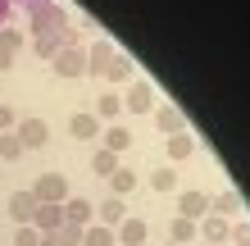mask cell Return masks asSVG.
Segmentation results:
<instances>
[{
    "label": "cell",
    "instance_id": "obj_25",
    "mask_svg": "<svg viewBox=\"0 0 250 246\" xmlns=\"http://www.w3.org/2000/svg\"><path fill=\"white\" fill-rule=\"evenodd\" d=\"M82 246H119V242H114V228L91 224V228H82Z\"/></svg>",
    "mask_w": 250,
    "mask_h": 246
},
{
    "label": "cell",
    "instance_id": "obj_19",
    "mask_svg": "<svg viewBox=\"0 0 250 246\" xmlns=\"http://www.w3.org/2000/svg\"><path fill=\"white\" fill-rule=\"evenodd\" d=\"M191 151H196V137H191V133H187V128H182V133H173V137L164 141V155H168V160H173V164H178V160H187V155H191Z\"/></svg>",
    "mask_w": 250,
    "mask_h": 246
},
{
    "label": "cell",
    "instance_id": "obj_30",
    "mask_svg": "<svg viewBox=\"0 0 250 246\" xmlns=\"http://www.w3.org/2000/svg\"><path fill=\"white\" fill-rule=\"evenodd\" d=\"M228 242H232V246H250V224H232Z\"/></svg>",
    "mask_w": 250,
    "mask_h": 246
},
{
    "label": "cell",
    "instance_id": "obj_28",
    "mask_svg": "<svg viewBox=\"0 0 250 246\" xmlns=\"http://www.w3.org/2000/svg\"><path fill=\"white\" fill-rule=\"evenodd\" d=\"M14 246H41V233L27 224V228H19V233H14Z\"/></svg>",
    "mask_w": 250,
    "mask_h": 246
},
{
    "label": "cell",
    "instance_id": "obj_27",
    "mask_svg": "<svg viewBox=\"0 0 250 246\" xmlns=\"http://www.w3.org/2000/svg\"><path fill=\"white\" fill-rule=\"evenodd\" d=\"M0 160H5V164L23 160V141L14 137V133H0Z\"/></svg>",
    "mask_w": 250,
    "mask_h": 246
},
{
    "label": "cell",
    "instance_id": "obj_14",
    "mask_svg": "<svg viewBox=\"0 0 250 246\" xmlns=\"http://www.w3.org/2000/svg\"><path fill=\"white\" fill-rule=\"evenodd\" d=\"M32 228H37V233H55V228H64V205H37Z\"/></svg>",
    "mask_w": 250,
    "mask_h": 246
},
{
    "label": "cell",
    "instance_id": "obj_33",
    "mask_svg": "<svg viewBox=\"0 0 250 246\" xmlns=\"http://www.w3.org/2000/svg\"><path fill=\"white\" fill-rule=\"evenodd\" d=\"M9 5H23V9H32V5H41V0H9Z\"/></svg>",
    "mask_w": 250,
    "mask_h": 246
},
{
    "label": "cell",
    "instance_id": "obj_12",
    "mask_svg": "<svg viewBox=\"0 0 250 246\" xmlns=\"http://www.w3.org/2000/svg\"><path fill=\"white\" fill-rule=\"evenodd\" d=\"M178 214L200 224L205 214H209V196H205V192H182V196H178Z\"/></svg>",
    "mask_w": 250,
    "mask_h": 246
},
{
    "label": "cell",
    "instance_id": "obj_13",
    "mask_svg": "<svg viewBox=\"0 0 250 246\" xmlns=\"http://www.w3.org/2000/svg\"><path fill=\"white\" fill-rule=\"evenodd\" d=\"M96 219L105 224V228H119V224L127 219V201H123V196H105V205L96 210Z\"/></svg>",
    "mask_w": 250,
    "mask_h": 246
},
{
    "label": "cell",
    "instance_id": "obj_17",
    "mask_svg": "<svg viewBox=\"0 0 250 246\" xmlns=\"http://www.w3.org/2000/svg\"><path fill=\"white\" fill-rule=\"evenodd\" d=\"M155 128H159L164 137L182 133V110H178V105H155Z\"/></svg>",
    "mask_w": 250,
    "mask_h": 246
},
{
    "label": "cell",
    "instance_id": "obj_2",
    "mask_svg": "<svg viewBox=\"0 0 250 246\" xmlns=\"http://www.w3.org/2000/svg\"><path fill=\"white\" fill-rule=\"evenodd\" d=\"M27 192L37 196V205H64V201H68V178H64V173H41Z\"/></svg>",
    "mask_w": 250,
    "mask_h": 246
},
{
    "label": "cell",
    "instance_id": "obj_24",
    "mask_svg": "<svg viewBox=\"0 0 250 246\" xmlns=\"http://www.w3.org/2000/svg\"><path fill=\"white\" fill-rule=\"evenodd\" d=\"M114 169H119V155L100 146V151L91 155V173H96V178H114Z\"/></svg>",
    "mask_w": 250,
    "mask_h": 246
},
{
    "label": "cell",
    "instance_id": "obj_11",
    "mask_svg": "<svg viewBox=\"0 0 250 246\" xmlns=\"http://www.w3.org/2000/svg\"><path fill=\"white\" fill-rule=\"evenodd\" d=\"M196 228H200V237L209 242V246H223V242H228V233H232V224L223 219V214H205Z\"/></svg>",
    "mask_w": 250,
    "mask_h": 246
},
{
    "label": "cell",
    "instance_id": "obj_15",
    "mask_svg": "<svg viewBox=\"0 0 250 246\" xmlns=\"http://www.w3.org/2000/svg\"><path fill=\"white\" fill-rule=\"evenodd\" d=\"M168 237H173V246H191L200 237V228H196V219H182V214H173L168 219Z\"/></svg>",
    "mask_w": 250,
    "mask_h": 246
},
{
    "label": "cell",
    "instance_id": "obj_6",
    "mask_svg": "<svg viewBox=\"0 0 250 246\" xmlns=\"http://www.w3.org/2000/svg\"><path fill=\"white\" fill-rule=\"evenodd\" d=\"M146 233H150V224H146L141 214H127V219L114 228V242L119 246H146Z\"/></svg>",
    "mask_w": 250,
    "mask_h": 246
},
{
    "label": "cell",
    "instance_id": "obj_3",
    "mask_svg": "<svg viewBox=\"0 0 250 246\" xmlns=\"http://www.w3.org/2000/svg\"><path fill=\"white\" fill-rule=\"evenodd\" d=\"M50 68H55V78H86V46H64L60 55L50 60Z\"/></svg>",
    "mask_w": 250,
    "mask_h": 246
},
{
    "label": "cell",
    "instance_id": "obj_8",
    "mask_svg": "<svg viewBox=\"0 0 250 246\" xmlns=\"http://www.w3.org/2000/svg\"><path fill=\"white\" fill-rule=\"evenodd\" d=\"M68 133L78 137V141H96L100 133H105V123H100V119H96L91 110H78V114L68 119Z\"/></svg>",
    "mask_w": 250,
    "mask_h": 246
},
{
    "label": "cell",
    "instance_id": "obj_7",
    "mask_svg": "<svg viewBox=\"0 0 250 246\" xmlns=\"http://www.w3.org/2000/svg\"><path fill=\"white\" fill-rule=\"evenodd\" d=\"M109 60H114V41H109V37H100V41L86 46V73H91V78H105Z\"/></svg>",
    "mask_w": 250,
    "mask_h": 246
},
{
    "label": "cell",
    "instance_id": "obj_21",
    "mask_svg": "<svg viewBox=\"0 0 250 246\" xmlns=\"http://www.w3.org/2000/svg\"><path fill=\"white\" fill-rule=\"evenodd\" d=\"M100 137H105V151H114V155H123V151L132 146V133H127L123 123H109V128H105Z\"/></svg>",
    "mask_w": 250,
    "mask_h": 246
},
{
    "label": "cell",
    "instance_id": "obj_10",
    "mask_svg": "<svg viewBox=\"0 0 250 246\" xmlns=\"http://www.w3.org/2000/svg\"><path fill=\"white\" fill-rule=\"evenodd\" d=\"M32 214H37V196H32V192H14V196H9V219L19 224V228L32 224Z\"/></svg>",
    "mask_w": 250,
    "mask_h": 246
},
{
    "label": "cell",
    "instance_id": "obj_9",
    "mask_svg": "<svg viewBox=\"0 0 250 246\" xmlns=\"http://www.w3.org/2000/svg\"><path fill=\"white\" fill-rule=\"evenodd\" d=\"M64 224L91 228V224H96V205H91L86 196H68V201H64Z\"/></svg>",
    "mask_w": 250,
    "mask_h": 246
},
{
    "label": "cell",
    "instance_id": "obj_18",
    "mask_svg": "<svg viewBox=\"0 0 250 246\" xmlns=\"http://www.w3.org/2000/svg\"><path fill=\"white\" fill-rule=\"evenodd\" d=\"M137 187H141V173L137 169H114V178H109V196H127V192H137Z\"/></svg>",
    "mask_w": 250,
    "mask_h": 246
},
{
    "label": "cell",
    "instance_id": "obj_34",
    "mask_svg": "<svg viewBox=\"0 0 250 246\" xmlns=\"http://www.w3.org/2000/svg\"><path fill=\"white\" fill-rule=\"evenodd\" d=\"M0 246H5V237H0Z\"/></svg>",
    "mask_w": 250,
    "mask_h": 246
},
{
    "label": "cell",
    "instance_id": "obj_5",
    "mask_svg": "<svg viewBox=\"0 0 250 246\" xmlns=\"http://www.w3.org/2000/svg\"><path fill=\"white\" fill-rule=\"evenodd\" d=\"M123 110H127V114H155V87L146 82V78L132 82L127 96H123Z\"/></svg>",
    "mask_w": 250,
    "mask_h": 246
},
{
    "label": "cell",
    "instance_id": "obj_31",
    "mask_svg": "<svg viewBox=\"0 0 250 246\" xmlns=\"http://www.w3.org/2000/svg\"><path fill=\"white\" fill-rule=\"evenodd\" d=\"M5 68H14V50L5 46V41H0V73H5Z\"/></svg>",
    "mask_w": 250,
    "mask_h": 246
},
{
    "label": "cell",
    "instance_id": "obj_20",
    "mask_svg": "<svg viewBox=\"0 0 250 246\" xmlns=\"http://www.w3.org/2000/svg\"><path fill=\"white\" fill-rule=\"evenodd\" d=\"M132 68H137V64H132V55L114 50V60H109V68H105V78H100V82H127V78H132Z\"/></svg>",
    "mask_w": 250,
    "mask_h": 246
},
{
    "label": "cell",
    "instance_id": "obj_29",
    "mask_svg": "<svg viewBox=\"0 0 250 246\" xmlns=\"http://www.w3.org/2000/svg\"><path fill=\"white\" fill-rule=\"evenodd\" d=\"M19 128V110L14 105H0V133H14Z\"/></svg>",
    "mask_w": 250,
    "mask_h": 246
},
{
    "label": "cell",
    "instance_id": "obj_1",
    "mask_svg": "<svg viewBox=\"0 0 250 246\" xmlns=\"http://www.w3.org/2000/svg\"><path fill=\"white\" fill-rule=\"evenodd\" d=\"M27 32H32V37L68 32V9L55 5V0H41V5H32V9H27Z\"/></svg>",
    "mask_w": 250,
    "mask_h": 246
},
{
    "label": "cell",
    "instance_id": "obj_23",
    "mask_svg": "<svg viewBox=\"0 0 250 246\" xmlns=\"http://www.w3.org/2000/svg\"><path fill=\"white\" fill-rule=\"evenodd\" d=\"M68 46V41H64V32H55V37H32V50L41 55V60H55V55H60Z\"/></svg>",
    "mask_w": 250,
    "mask_h": 246
},
{
    "label": "cell",
    "instance_id": "obj_4",
    "mask_svg": "<svg viewBox=\"0 0 250 246\" xmlns=\"http://www.w3.org/2000/svg\"><path fill=\"white\" fill-rule=\"evenodd\" d=\"M14 137L23 141V151H41V146L50 141V123H46V119H32V114H27V119H19Z\"/></svg>",
    "mask_w": 250,
    "mask_h": 246
},
{
    "label": "cell",
    "instance_id": "obj_16",
    "mask_svg": "<svg viewBox=\"0 0 250 246\" xmlns=\"http://www.w3.org/2000/svg\"><path fill=\"white\" fill-rule=\"evenodd\" d=\"M91 114H96L100 123H114V119L123 114V96H119V91H100V100H96Z\"/></svg>",
    "mask_w": 250,
    "mask_h": 246
},
{
    "label": "cell",
    "instance_id": "obj_32",
    "mask_svg": "<svg viewBox=\"0 0 250 246\" xmlns=\"http://www.w3.org/2000/svg\"><path fill=\"white\" fill-rule=\"evenodd\" d=\"M9 14H14V5H9V0H0V27H9Z\"/></svg>",
    "mask_w": 250,
    "mask_h": 246
},
{
    "label": "cell",
    "instance_id": "obj_22",
    "mask_svg": "<svg viewBox=\"0 0 250 246\" xmlns=\"http://www.w3.org/2000/svg\"><path fill=\"white\" fill-rule=\"evenodd\" d=\"M209 214H241V192H218V196H209Z\"/></svg>",
    "mask_w": 250,
    "mask_h": 246
},
{
    "label": "cell",
    "instance_id": "obj_26",
    "mask_svg": "<svg viewBox=\"0 0 250 246\" xmlns=\"http://www.w3.org/2000/svg\"><path fill=\"white\" fill-rule=\"evenodd\" d=\"M173 187H178V169H173V164H159L150 173V192H173Z\"/></svg>",
    "mask_w": 250,
    "mask_h": 246
}]
</instances>
